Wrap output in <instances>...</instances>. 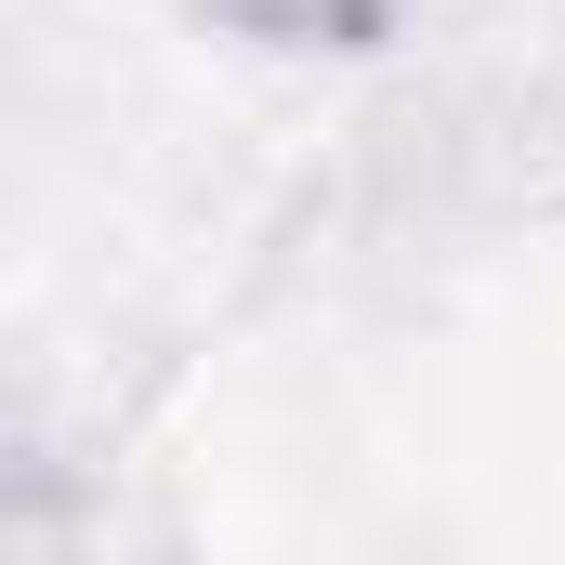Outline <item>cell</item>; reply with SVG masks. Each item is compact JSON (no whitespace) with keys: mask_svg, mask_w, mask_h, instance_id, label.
Listing matches in <instances>:
<instances>
[{"mask_svg":"<svg viewBox=\"0 0 565 565\" xmlns=\"http://www.w3.org/2000/svg\"><path fill=\"white\" fill-rule=\"evenodd\" d=\"M211 13L264 53H369V40H395L408 0H211Z\"/></svg>","mask_w":565,"mask_h":565,"instance_id":"cell-1","label":"cell"}]
</instances>
